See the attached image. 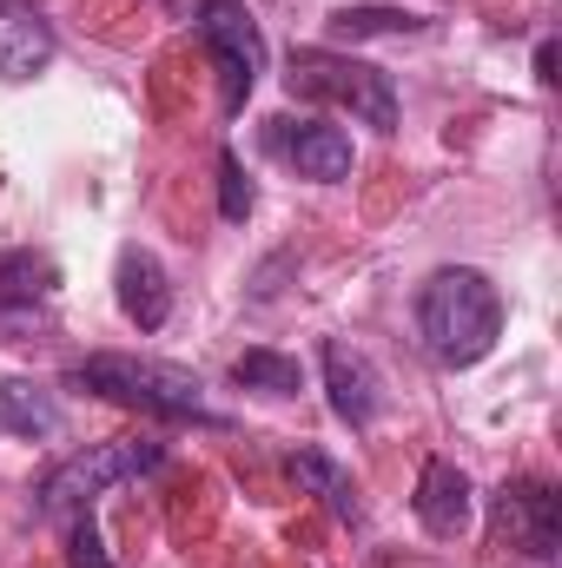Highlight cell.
<instances>
[{"mask_svg": "<svg viewBox=\"0 0 562 568\" xmlns=\"http://www.w3.org/2000/svg\"><path fill=\"white\" fill-rule=\"evenodd\" d=\"M536 80H543V87H556V40H543V47H536Z\"/></svg>", "mask_w": 562, "mask_h": 568, "instance_id": "cell-19", "label": "cell"}, {"mask_svg": "<svg viewBox=\"0 0 562 568\" xmlns=\"http://www.w3.org/2000/svg\"><path fill=\"white\" fill-rule=\"evenodd\" d=\"M67 568H113V556H107V542H100V529H93L87 509H80L73 529H67Z\"/></svg>", "mask_w": 562, "mask_h": 568, "instance_id": "cell-18", "label": "cell"}, {"mask_svg": "<svg viewBox=\"0 0 562 568\" xmlns=\"http://www.w3.org/2000/svg\"><path fill=\"white\" fill-rule=\"evenodd\" d=\"M53 53H60V40H53V20L33 7V0H0V80H33V73H47L53 67Z\"/></svg>", "mask_w": 562, "mask_h": 568, "instance_id": "cell-9", "label": "cell"}, {"mask_svg": "<svg viewBox=\"0 0 562 568\" xmlns=\"http://www.w3.org/2000/svg\"><path fill=\"white\" fill-rule=\"evenodd\" d=\"M113 297H120V311H127V324L133 331H165V317H172V278H165V265L145 252V245H127L120 252V265H113Z\"/></svg>", "mask_w": 562, "mask_h": 568, "instance_id": "cell-10", "label": "cell"}, {"mask_svg": "<svg viewBox=\"0 0 562 568\" xmlns=\"http://www.w3.org/2000/svg\"><path fill=\"white\" fill-rule=\"evenodd\" d=\"M418 523L430 536H443V542H456L470 523H476V489H470V476L450 463V456H430L418 476Z\"/></svg>", "mask_w": 562, "mask_h": 568, "instance_id": "cell-11", "label": "cell"}, {"mask_svg": "<svg viewBox=\"0 0 562 568\" xmlns=\"http://www.w3.org/2000/svg\"><path fill=\"white\" fill-rule=\"evenodd\" d=\"M490 536L530 562H556L562 549V496L543 476H516L490 496Z\"/></svg>", "mask_w": 562, "mask_h": 568, "instance_id": "cell-6", "label": "cell"}, {"mask_svg": "<svg viewBox=\"0 0 562 568\" xmlns=\"http://www.w3.org/2000/svg\"><path fill=\"white\" fill-rule=\"evenodd\" d=\"M265 140H272V152H279L298 179H311V185L351 179V140H344L338 126H324V120H284L279 113Z\"/></svg>", "mask_w": 562, "mask_h": 568, "instance_id": "cell-7", "label": "cell"}, {"mask_svg": "<svg viewBox=\"0 0 562 568\" xmlns=\"http://www.w3.org/2000/svg\"><path fill=\"white\" fill-rule=\"evenodd\" d=\"M324 33L338 47H358V40H404V33H430V20L411 7H338L324 20Z\"/></svg>", "mask_w": 562, "mask_h": 568, "instance_id": "cell-15", "label": "cell"}, {"mask_svg": "<svg viewBox=\"0 0 562 568\" xmlns=\"http://www.w3.org/2000/svg\"><path fill=\"white\" fill-rule=\"evenodd\" d=\"M73 390H93L120 410H140L152 424H225L212 404H205V384L179 364H159V357H133V351H93L67 371Z\"/></svg>", "mask_w": 562, "mask_h": 568, "instance_id": "cell-1", "label": "cell"}, {"mask_svg": "<svg viewBox=\"0 0 562 568\" xmlns=\"http://www.w3.org/2000/svg\"><path fill=\"white\" fill-rule=\"evenodd\" d=\"M53 284H60V272H53L40 252H7V258H0V317H7V324L33 317V311L53 297Z\"/></svg>", "mask_w": 562, "mask_h": 568, "instance_id": "cell-14", "label": "cell"}, {"mask_svg": "<svg viewBox=\"0 0 562 568\" xmlns=\"http://www.w3.org/2000/svg\"><path fill=\"white\" fill-rule=\"evenodd\" d=\"M418 331H423V344H430L436 364L470 371L503 337V291L483 278L476 265H443L418 291Z\"/></svg>", "mask_w": 562, "mask_h": 568, "instance_id": "cell-2", "label": "cell"}, {"mask_svg": "<svg viewBox=\"0 0 562 568\" xmlns=\"http://www.w3.org/2000/svg\"><path fill=\"white\" fill-rule=\"evenodd\" d=\"M318 364H324L331 410H338L351 429H371V424H378V410H384V377H378V364H371L364 351H351L344 337H324Z\"/></svg>", "mask_w": 562, "mask_h": 568, "instance_id": "cell-8", "label": "cell"}, {"mask_svg": "<svg viewBox=\"0 0 562 568\" xmlns=\"http://www.w3.org/2000/svg\"><path fill=\"white\" fill-rule=\"evenodd\" d=\"M232 384H239V390H259V397H298L304 371H298V357H284V351H245V357L232 364Z\"/></svg>", "mask_w": 562, "mask_h": 568, "instance_id": "cell-16", "label": "cell"}, {"mask_svg": "<svg viewBox=\"0 0 562 568\" xmlns=\"http://www.w3.org/2000/svg\"><path fill=\"white\" fill-rule=\"evenodd\" d=\"M165 463V443H152V436H120V443H93V449H80V456H67V463H53L47 476H40V509L47 516H80L93 496H107L113 483H133L145 469H159Z\"/></svg>", "mask_w": 562, "mask_h": 568, "instance_id": "cell-4", "label": "cell"}, {"mask_svg": "<svg viewBox=\"0 0 562 568\" xmlns=\"http://www.w3.org/2000/svg\"><path fill=\"white\" fill-rule=\"evenodd\" d=\"M284 469H291V483H298L304 496H318V503H324L331 516L358 523V483H351V476H344V463H331V456H324L318 443H298Z\"/></svg>", "mask_w": 562, "mask_h": 568, "instance_id": "cell-12", "label": "cell"}, {"mask_svg": "<svg viewBox=\"0 0 562 568\" xmlns=\"http://www.w3.org/2000/svg\"><path fill=\"white\" fill-rule=\"evenodd\" d=\"M192 27H199V40H205V53H212L225 113H245V100H252L259 80H265V33H259L252 7H245V0H199V7H192Z\"/></svg>", "mask_w": 562, "mask_h": 568, "instance_id": "cell-5", "label": "cell"}, {"mask_svg": "<svg viewBox=\"0 0 562 568\" xmlns=\"http://www.w3.org/2000/svg\"><path fill=\"white\" fill-rule=\"evenodd\" d=\"M0 429H13L20 443L60 436V404H53V390H40L33 377H0Z\"/></svg>", "mask_w": 562, "mask_h": 568, "instance_id": "cell-13", "label": "cell"}, {"mask_svg": "<svg viewBox=\"0 0 562 568\" xmlns=\"http://www.w3.org/2000/svg\"><path fill=\"white\" fill-rule=\"evenodd\" d=\"M284 80H291V93H304V100L344 106V113H358L364 126L398 133V87H391V73L371 67V60H351V53H338V47H298L291 67H284Z\"/></svg>", "mask_w": 562, "mask_h": 568, "instance_id": "cell-3", "label": "cell"}, {"mask_svg": "<svg viewBox=\"0 0 562 568\" xmlns=\"http://www.w3.org/2000/svg\"><path fill=\"white\" fill-rule=\"evenodd\" d=\"M219 212H225L232 225H245V219H252V179H245L239 152H219Z\"/></svg>", "mask_w": 562, "mask_h": 568, "instance_id": "cell-17", "label": "cell"}]
</instances>
